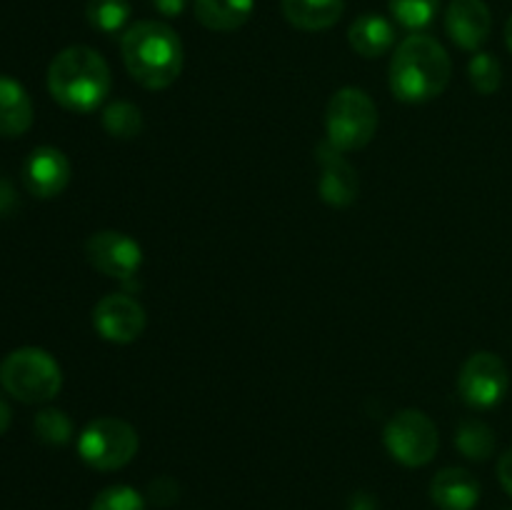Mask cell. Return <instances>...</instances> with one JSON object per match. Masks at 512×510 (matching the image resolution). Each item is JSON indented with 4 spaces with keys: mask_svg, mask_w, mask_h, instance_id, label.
<instances>
[{
    "mask_svg": "<svg viewBox=\"0 0 512 510\" xmlns=\"http://www.w3.org/2000/svg\"><path fill=\"white\" fill-rule=\"evenodd\" d=\"M85 258L98 273L113 280H130L143 268V248L120 230H98L85 240Z\"/></svg>",
    "mask_w": 512,
    "mask_h": 510,
    "instance_id": "obj_9",
    "label": "cell"
},
{
    "mask_svg": "<svg viewBox=\"0 0 512 510\" xmlns=\"http://www.w3.org/2000/svg\"><path fill=\"white\" fill-rule=\"evenodd\" d=\"M430 500L440 510H473L480 503V483L470 470L443 468L430 480Z\"/></svg>",
    "mask_w": 512,
    "mask_h": 510,
    "instance_id": "obj_14",
    "label": "cell"
},
{
    "mask_svg": "<svg viewBox=\"0 0 512 510\" xmlns=\"http://www.w3.org/2000/svg\"><path fill=\"white\" fill-rule=\"evenodd\" d=\"M445 30L458 48L478 53L490 38L493 15L485 0H450L445 10Z\"/></svg>",
    "mask_w": 512,
    "mask_h": 510,
    "instance_id": "obj_13",
    "label": "cell"
},
{
    "mask_svg": "<svg viewBox=\"0 0 512 510\" xmlns=\"http://www.w3.org/2000/svg\"><path fill=\"white\" fill-rule=\"evenodd\" d=\"M328 143L343 153L365 148L378 133V108L363 88H340L325 108Z\"/></svg>",
    "mask_w": 512,
    "mask_h": 510,
    "instance_id": "obj_5",
    "label": "cell"
},
{
    "mask_svg": "<svg viewBox=\"0 0 512 510\" xmlns=\"http://www.w3.org/2000/svg\"><path fill=\"white\" fill-rule=\"evenodd\" d=\"M148 498L153 505H160V508H168L175 500L180 498V488L173 478H158L150 483Z\"/></svg>",
    "mask_w": 512,
    "mask_h": 510,
    "instance_id": "obj_26",
    "label": "cell"
},
{
    "mask_svg": "<svg viewBox=\"0 0 512 510\" xmlns=\"http://www.w3.org/2000/svg\"><path fill=\"white\" fill-rule=\"evenodd\" d=\"M383 443L390 458L405 468H423L438 455L440 435L433 420L423 410L405 408L388 420Z\"/></svg>",
    "mask_w": 512,
    "mask_h": 510,
    "instance_id": "obj_7",
    "label": "cell"
},
{
    "mask_svg": "<svg viewBox=\"0 0 512 510\" xmlns=\"http://www.w3.org/2000/svg\"><path fill=\"white\" fill-rule=\"evenodd\" d=\"M348 510H378V500L370 493H363V490H360V493H355L353 498H350Z\"/></svg>",
    "mask_w": 512,
    "mask_h": 510,
    "instance_id": "obj_30",
    "label": "cell"
},
{
    "mask_svg": "<svg viewBox=\"0 0 512 510\" xmlns=\"http://www.w3.org/2000/svg\"><path fill=\"white\" fill-rule=\"evenodd\" d=\"M498 480L503 485V490L512 495V448L505 450L498 460Z\"/></svg>",
    "mask_w": 512,
    "mask_h": 510,
    "instance_id": "obj_27",
    "label": "cell"
},
{
    "mask_svg": "<svg viewBox=\"0 0 512 510\" xmlns=\"http://www.w3.org/2000/svg\"><path fill=\"white\" fill-rule=\"evenodd\" d=\"M455 448L468 460H488L495 453V430L480 418H465L455 430Z\"/></svg>",
    "mask_w": 512,
    "mask_h": 510,
    "instance_id": "obj_19",
    "label": "cell"
},
{
    "mask_svg": "<svg viewBox=\"0 0 512 510\" xmlns=\"http://www.w3.org/2000/svg\"><path fill=\"white\" fill-rule=\"evenodd\" d=\"M468 78L473 90H478L480 95H493L503 85V65L493 53L478 50L468 63Z\"/></svg>",
    "mask_w": 512,
    "mask_h": 510,
    "instance_id": "obj_23",
    "label": "cell"
},
{
    "mask_svg": "<svg viewBox=\"0 0 512 510\" xmlns=\"http://www.w3.org/2000/svg\"><path fill=\"white\" fill-rule=\"evenodd\" d=\"M388 5L395 23L410 33L428 28L440 10V0H388Z\"/></svg>",
    "mask_w": 512,
    "mask_h": 510,
    "instance_id": "obj_22",
    "label": "cell"
},
{
    "mask_svg": "<svg viewBox=\"0 0 512 510\" xmlns=\"http://www.w3.org/2000/svg\"><path fill=\"white\" fill-rule=\"evenodd\" d=\"M505 45H508V50L512 53V15H510L508 25H505Z\"/></svg>",
    "mask_w": 512,
    "mask_h": 510,
    "instance_id": "obj_32",
    "label": "cell"
},
{
    "mask_svg": "<svg viewBox=\"0 0 512 510\" xmlns=\"http://www.w3.org/2000/svg\"><path fill=\"white\" fill-rule=\"evenodd\" d=\"M33 100L10 75H0V138H20L33 125Z\"/></svg>",
    "mask_w": 512,
    "mask_h": 510,
    "instance_id": "obj_15",
    "label": "cell"
},
{
    "mask_svg": "<svg viewBox=\"0 0 512 510\" xmlns=\"http://www.w3.org/2000/svg\"><path fill=\"white\" fill-rule=\"evenodd\" d=\"M255 0H195V18L203 28L215 33H230L250 20Z\"/></svg>",
    "mask_w": 512,
    "mask_h": 510,
    "instance_id": "obj_18",
    "label": "cell"
},
{
    "mask_svg": "<svg viewBox=\"0 0 512 510\" xmlns=\"http://www.w3.org/2000/svg\"><path fill=\"white\" fill-rule=\"evenodd\" d=\"M185 5H188V0H153V8L160 15H165V18H178V15H183Z\"/></svg>",
    "mask_w": 512,
    "mask_h": 510,
    "instance_id": "obj_28",
    "label": "cell"
},
{
    "mask_svg": "<svg viewBox=\"0 0 512 510\" xmlns=\"http://www.w3.org/2000/svg\"><path fill=\"white\" fill-rule=\"evenodd\" d=\"M120 55L130 78L145 90H165L183 73V40L160 20H140L120 38Z\"/></svg>",
    "mask_w": 512,
    "mask_h": 510,
    "instance_id": "obj_1",
    "label": "cell"
},
{
    "mask_svg": "<svg viewBox=\"0 0 512 510\" xmlns=\"http://www.w3.org/2000/svg\"><path fill=\"white\" fill-rule=\"evenodd\" d=\"M285 20L305 33L328 30L343 18V0H280Z\"/></svg>",
    "mask_w": 512,
    "mask_h": 510,
    "instance_id": "obj_17",
    "label": "cell"
},
{
    "mask_svg": "<svg viewBox=\"0 0 512 510\" xmlns=\"http://www.w3.org/2000/svg\"><path fill=\"white\" fill-rule=\"evenodd\" d=\"M23 183L30 195L40 200L58 198L70 183V160L53 145H40L25 158Z\"/></svg>",
    "mask_w": 512,
    "mask_h": 510,
    "instance_id": "obj_12",
    "label": "cell"
},
{
    "mask_svg": "<svg viewBox=\"0 0 512 510\" xmlns=\"http://www.w3.org/2000/svg\"><path fill=\"white\" fill-rule=\"evenodd\" d=\"M90 510H145V498L130 485H110L95 495Z\"/></svg>",
    "mask_w": 512,
    "mask_h": 510,
    "instance_id": "obj_25",
    "label": "cell"
},
{
    "mask_svg": "<svg viewBox=\"0 0 512 510\" xmlns=\"http://www.w3.org/2000/svg\"><path fill=\"white\" fill-rule=\"evenodd\" d=\"M113 73L98 50L70 45L60 50L48 68V93L70 113H93L108 100Z\"/></svg>",
    "mask_w": 512,
    "mask_h": 510,
    "instance_id": "obj_3",
    "label": "cell"
},
{
    "mask_svg": "<svg viewBox=\"0 0 512 510\" xmlns=\"http://www.w3.org/2000/svg\"><path fill=\"white\" fill-rule=\"evenodd\" d=\"M315 160H318L320 165V200L333 205V208H348V205H353L360 193V180L353 165L345 158L343 150L333 148L328 140H323V143H318V148H315Z\"/></svg>",
    "mask_w": 512,
    "mask_h": 510,
    "instance_id": "obj_11",
    "label": "cell"
},
{
    "mask_svg": "<svg viewBox=\"0 0 512 510\" xmlns=\"http://www.w3.org/2000/svg\"><path fill=\"white\" fill-rule=\"evenodd\" d=\"M130 13L133 10H130L128 0H88L85 5V18H88L90 28L105 35L125 33Z\"/></svg>",
    "mask_w": 512,
    "mask_h": 510,
    "instance_id": "obj_21",
    "label": "cell"
},
{
    "mask_svg": "<svg viewBox=\"0 0 512 510\" xmlns=\"http://www.w3.org/2000/svg\"><path fill=\"white\" fill-rule=\"evenodd\" d=\"M18 198H15V190L8 180L0 178V215H8L15 208Z\"/></svg>",
    "mask_w": 512,
    "mask_h": 510,
    "instance_id": "obj_29",
    "label": "cell"
},
{
    "mask_svg": "<svg viewBox=\"0 0 512 510\" xmlns=\"http://www.w3.org/2000/svg\"><path fill=\"white\" fill-rule=\"evenodd\" d=\"M138 448V430L128 420L113 418V415L90 420L78 435L80 460L103 473L125 468L138 455Z\"/></svg>",
    "mask_w": 512,
    "mask_h": 510,
    "instance_id": "obj_6",
    "label": "cell"
},
{
    "mask_svg": "<svg viewBox=\"0 0 512 510\" xmlns=\"http://www.w3.org/2000/svg\"><path fill=\"white\" fill-rule=\"evenodd\" d=\"M0 385L20 403H50L63 388V370L48 350L28 345L5 355L0 363Z\"/></svg>",
    "mask_w": 512,
    "mask_h": 510,
    "instance_id": "obj_4",
    "label": "cell"
},
{
    "mask_svg": "<svg viewBox=\"0 0 512 510\" xmlns=\"http://www.w3.org/2000/svg\"><path fill=\"white\" fill-rule=\"evenodd\" d=\"M10 420H13V413H10V405L0 398V435L10 428Z\"/></svg>",
    "mask_w": 512,
    "mask_h": 510,
    "instance_id": "obj_31",
    "label": "cell"
},
{
    "mask_svg": "<svg viewBox=\"0 0 512 510\" xmlns=\"http://www.w3.org/2000/svg\"><path fill=\"white\" fill-rule=\"evenodd\" d=\"M148 315L135 298L125 293H110L93 308V328L103 340L115 345L135 343L145 333Z\"/></svg>",
    "mask_w": 512,
    "mask_h": 510,
    "instance_id": "obj_10",
    "label": "cell"
},
{
    "mask_svg": "<svg viewBox=\"0 0 512 510\" xmlns=\"http://www.w3.org/2000/svg\"><path fill=\"white\" fill-rule=\"evenodd\" d=\"M103 128L110 138L135 140L143 133V110L130 100H113L103 110Z\"/></svg>",
    "mask_w": 512,
    "mask_h": 510,
    "instance_id": "obj_20",
    "label": "cell"
},
{
    "mask_svg": "<svg viewBox=\"0 0 512 510\" xmlns=\"http://www.w3.org/2000/svg\"><path fill=\"white\" fill-rule=\"evenodd\" d=\"M33 428L40 443L53 445V448H63L73 440V420L58 408L40 410L33 420Z\"/></svg>",
    "mask_w": 512,
    "mask_h": 510,
    "instance_id": "obj_24",
    "label": "cell"
},
{
    "mask_svg": "<svg viewBox=\"0 0 512 510\" xmlns=\"http://www.w3.org/2000/svg\"><path fill=\"white\" fill-rule=\"evenodd\" d=\"M348 43L363 58L373 60L388 53L395 45V25L378 13H365L353 20L348 30Z\"/></svg>",
    "mask_w": 512,
    "mask_h": 510,
    "instance_id": "obj_16",
    "label": "cell"
},
{
    "mask_svg": "<svg viewBox=\"0 0 512 510\" xmlns=\"http://www.w3.org/2000/svg\"><path fill=\"white\" fill-rule=\"evenodd\" d=\"M453 75V60L443 43L425 33L400 40L390 60V90L403 103H428L445 93Z\"/></svg>",
    "mask_w": 512,
    "mask_h": 510,
    "instance_id": "obj_2",
    "label": "cell"
},
{
    "mask_svg": "<svg viewBox=\"0 0 512 510\" xmlns=\"http://www.w3.org/2000/svg\"><path fill=\"white\" fill-rule=\"evenodd\" d=\"M510 373L500 355L478 350L463 363L458 375V393L465 405L475 410H490L508 395Z\"/></svg>",
    "mask_w": 512,
    "mask_h": 510,
    "instance_id": "obj_8",
    "label": "cell"
}]
</instances>
